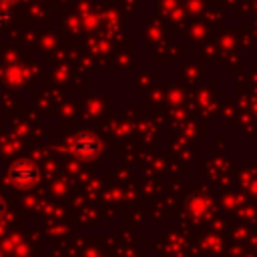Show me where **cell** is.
Listing matches in <instances>:
<instances>
[{
	"instance_id": "6da1fadb",
	"label": "cell",
	"mask_w": 257,
	"mask_h": 257,
	"mask_svg": "<svg viewBox=\"0 0 257 257\" xmlns=\"http://www.w3.org/2000/svg\"><path fill=\"white\" fill-rule=\"evenodd\" d=\"M38 177H40V173H38L36 165H32L30 161H16L8 169V179L18 189L32 187L38 181Z\"/></svg>"
},
{
	"instance_id": "5b68a950",
	"label": "cell",
	"mask_w": 257,
	"mask_h": 257,
	"mask_svg": "<svg viewBox=\"0 0 257 257\" xmlns=\"http://www.w3.org/2000/svg\"><path fill=\"white\" fill-rule=\"evenodd\" d=\"M4 20H6V12L2 10V6H0V26L4 24Z\"/></svg>"
},
{
	"instance_id": "7a4b0ae2",
	"label": "cell",
	"mask_w": 257,
	"mask_h": 257,
	"mask_svg": "<svg viewBox=\"0 0 257 257\" xmlns=\"http://www.w3.org/2000/svg\"><path fill=\"white\" fill-rule=\"evenodd\" d=\"M72 151L78 155V157H88L96 151V141L90 137V135H80L74 139L72 143Z\"/></svg>"
},
{
	"instance_id": "277c9868",
	"label": "cell",
	"mask_w": 257,
	"mask_h": 257,
	"mask_svg": "<svg viewBox=\"0 0 257 257\" xmlns=\"http://www.w3.org/2000/svg\"><path fill=\"white\" fill-rule=\"evenodd\" d=\"M4 213H6V203H4L2 199H0V217H2Z\"/></svg>"
},
{
	"instance_id": "3957f363",
	"label": "cell",
	"mask_w": 257,
	"mask_h": 257,
	"mask_svg": "<svg viewBox=\"0 0 257 257\" xmlns=\"http://www.w3.org/2000/svg\"><path fill=\"white\" fill-rule=\"evenodd\" d=\"M18 0H0V6H12V4H16Z\"/></svg>"
}]
</instances>
